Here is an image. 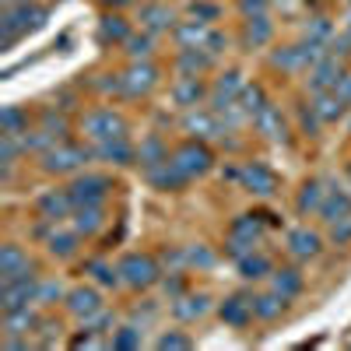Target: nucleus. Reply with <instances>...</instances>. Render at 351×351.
<instances>
[{
	"label": "nucleus",
	"instance_id": "obj_13",
	"mask_svg": "<svg viewBox=\"0 0 351 351\" xmlns=\"http://www.w3.org/2000/svg\"><path fill=\"white\" fill-rule=\"evenodd\" d=\"M32 274V263H28V256L21 253V246H4L0 250V285L4 281H14V278H28Z\"/></svg>",
	"mask_w": 351,
	"mask_h": 351
},
{
	"label": "nucleus",
	"instance_id": "obj_30",
	"mask_svg": "<svg viewBox=\"0 0 351 351\" xmlns=\"http://www.w3.org/2000/svg\"><path fill=\"white\" fill-rule=\"evenodd\" d=\"M260 236H263L260 215H243V218H236V221H232V239H243V243L256 246V243H260Z\"/></svg>",
	"mask_w": 351,
	"mask_h": 351
},
{
	"label": "nucleus",
	"instance_id": "obj_11",
	"mask_svg": "<svg viewBox=\"0 0 351 351\" xmlns=\"http://www.w3.org/2000/svg\"><path fill=\"white\" fill-rule=\"evenodd\" d=\"M341 77H344V67H341L337 56H327V60H319L316 67H309V88L313 92H334Z\"/></svg>",
	"mask_w": 351,
	"mask_h": 351
},
{
	"label": "nucleus",
	"instance_id": "obj_47",
	"mask_svg": "<svg viewBox=\"0 0 351 351\" xmlns=\"http://www.w3.org/2000/svg\"><path fill=\"white\" fill-rule=\"evenodd\" d=\"M102 327H112V313H106V309H95L92 316H84V319H81V330H95V334H106Z\"/></svg>",
	"mask_w": 351,
	"mask_h": 351
},
{
	"label": "nucleus",
	"instance_id": "obj_26",
	"mask_svg": "<svg viewBox=\"0 0 351 351\" xmlns=\"http://www.w3.org/2000/svg\"><path fill=\"white\" fill-rule=\"evenodd\" d=\"M256 313H253V302L250 299H225L221 302V319H225V324H232V327H246L250 324V319H253Z\"/></svg>",
	"mask_w": 351,
	"mask_h": 351
},
{
	"label": "nucleus",
	"instance_id": "obj_24",
	"mask_svg": "<svg viewBox=\"0 0 351 351\" xmlns=\"http://www.w3.org/2000/svg\"><path fill=\"white\" fill-rule=\"evenodd\" d=\"M288 250H291V256L309 260V256L319 253V236L309 228H295V232H288Z\"/></svg>",
	"mask_w": 351,
	"mask_h": 351
},
{
	"label": "nucleus",
	"instance_id": "obj_3",
	"mask_svg": "<svg viewBox=\"0 0 351 351\" xmlns=\"http://www.w3.org/2000/svg\"><path fill=\"white\" fill-rule=\"evenodd\" d=\"M120 274H123V285H130V288H152L162 271H158L155 256H148V253H130V256L120 260Z\"/></svg>",
	"mask_w": 351,
	"mask_h": 351
},
{
	"label": "nucleus",
	"instance_id": "obj_37",
	"mask_svg": "<svg viewBox=\"0 0 351 351\" xmlns=\"http://www.w3.org/2000/svg\"><path fill=\"white\" fill-rule=\"evenodd\" d=\"M274 291H278V295H285V299L299 295V291H302V274L291 271V267L278 271V274H274Z\"/></svg>",
	"mask_w": 351,
	"mask_h": 351
},
{
	"label": "nucleus",
	"instance_id": "obj_54",
	"mask_svg": "<svg viewBox=\"0 0 351 351\" xmlns=\"http://www.w3.org/2000/svg\"><path fill=\"white\" fill-rule=\"evenodd\" d=\"M334 92H337V99H341L344 106H351V74H344V77L337 81V88H334Z\"/></svg>",
	"mask_w": 351,
	"mask_h": 351
},
{
	"label": "nucleus",
	"instance_id": "obj_17",
	"mask_svg": "<svg viewBox=\"0 0 351 351\" xmlns=\"http://www.w3.org/2000/svg\"><path fill=\"white\" fill-rule=\"evenodd\" d=\"M148 180H152L158 190H180V186L186 183V176H183V169L176 165L172 158H165V162H158V165L148 169Z\"/></svg>",
	"mask_w": 351,
	"mask_h": 351
},
{
	"label": "nucleus",
	"instance_id": "obj_45",
	"mask_svg": "<svg viewBox=\"0 0 351 351\" xmlns=\"http://www.w3.org/2000/svg\"><path fill=\"white\" fill-rule=\"evenodd\" d=\"M306 39H316V43L330 46V25H327V18H309L306 21Z\"/></svg>",
	"mask_w": 351,
	"mask_h": 351
},
{
	"label": "nucleus",
	"instance_id": "obj_23",
	"mask_svg": "<svg viewBox=\"0 0 351 351\" xmlns=\"http://www.w3.org/2000/svg\"><path fill=\"white\" fill-rule=\"evenodd\" d=\"M95 155L99 158H106V162H112V165H130L134 158H137V152L127 144V137H116V141H102L99 148H95Z\"/></svg>",
	"mask_w": 351,
	"mask_h": 351
},
{
	"label": "nucleus",
	"instance_id": "obj_38",
	"mask_svg": "<svg viewBox=\"0 0 351 351\" xmlns=\"http://www.w3.org/2000/svg\"><path fill=\"white\" fill-rule=\"evenodd\" d=\"M271 60H274V67H281V71H309L306 60H302V49H299V46H285V49H278Z\"/></svg>",
	"mask_w": 351,
	"mask_h": 351
},
{
	"label": "nucleus",
	"instance_id": "obj_41",
	"mask_svg": "<svg viewBox=\"0 0 351 351\" xmlns=\"http://www.w3.org/2000/svg\"><path fill=\"white\" fill-rule=\"evenodd\" d=\"M239 102H243V109H246L250 116H256L263 106H267V95H263L260 84H246L243 92H239Z\"/></svg>",
	"mask_w": 351,
	"mask_h": 351
},
{
	"label": "nucleus",
	"instance_id": "obj_35",
	"mask_svg": "<svg viewBox=\"0 0 351 351\" xmlns=\"http://www.w3.org/2000/svg\"><path fill=\"white\" fill-rule=\"evenodd\" d=\"M0 134H28V116L18 109V106H4L0 112Z\"/></svg>",
	"mask_w": 351,
	"mask_h": 351
},
{
	"label": "nucleus",
	"instance_id": "obj_58",
	"mask_svg": "<svg viewBox=\"0 0 351 351\" xmlns=\"http://www.w3.org/2000/svg\"><path fill=\"white\" fill-rule=\"evenodd\" d=\"M348 32H351V14H348Z\"/></svg>",
	"mask_w": 351,
	"mask_h": 351
},
{
	"label": "nucleus",
	"instance_id": "obj_55",
	"mask_svg": "<svg viewBox=\"0 0 351 351\" xmlns=\"http://www.w3.org/2000/svg\"><path fill=\"white\" fill-rule=\"evenodd\" d=\"M204 49H208L211 56H218V53L225 49V36H221V32H211V39H208V46H204Z\"/></svg>",
	"mask_w": 351,
	"mask_h": 351
},
{
	"label": "nucleus",
	"instance_id": "obj_4",
	"mask_svg": "<svg viewBox=\"0 0 351 351\" xmlns=\"http://www.w3.org/2000/svg\"><path fill=\"white\" fill-rule=\"evenodd\" d=\"M95 152H88V148H81V144H56V148H49L46 155H43V169L46 172H74V169H81L88 158H92Z\"/></svg>",
	"mask_w": 351,
	"mask_h": 351
},
{
	"label": "nucleus",
	"instance_id": "obj_39",
	"mask_svg": "<svg viewBox=\"0 0 351 351\" xmlns=\"http://www.w3.org/2000/svg\"><path fill=\"white\" fill-rule=\"evenodd\" d=\"M137 158H141V165H158V162H165L169 158V152H165V144H162V137H148L141 144V152H137Z\"/></svg>",
	"mask_w": 351,
	"mask_h": 351
},
{
	"label": "nucleus",
	"instance_id": "obj_10",
	"mask_svg": "<svg viewBox=\"0 0 351 351\" xmlns=\"http://www.w3.org/2000/svg\"><path fill=\"white\" fill-rule=\"evenodd\" d=\"M183 127H186V134H193V137H200V141L228 134V127H221V116H218L215 109H211V112H204V109H186Z\"/></svg>",
	"mask_w": 351,
	"mask_h": 351
},
{
	"label": "nucleus",
	"instance_id": "obj_18",
	"mask_svg": "<svg viewBox=\"0 0 351 351\" xmlns=\"http://www.w3.org/2000/svg\"><path fill=\"white\" fill-rule=\"evenodd\" d=\"M102 225H106L102 204H81V208H74V228L81 232V236H95Z\"/></svg>",
	"mask_w": 351,
	"mask_h": 351
},
{
	"label": "nucleus",
	"instance_id": "obj_50",
	"mask_svg": "<svg viewBox=\"0 0 351 351\" xmlns=\"http://www.w3.org/2000/svg\"><path fill=\"white\" fill-rule=\"evenodd\" d=\"M330 239H334V243H348V239H351V215H348V218H337V221L330 225Z\"/></svg>",
	"mask_w": 351,
	"mask_h": 351
},
{
	"label": "nucleus",
	"instance_id": "obj_48",
	"mask_svg": "<svg viewBox=\"0 0 351 351\" xmlns=\"http://www.w3.org/2000/svg\"><path fill=\"white\" fill-rule=\"evenodd\" d=\"M158 348H162V351H186V348H193V341H190L186 334L169 330V334H162V337H158Z\"/></svg>",
	"mask_w": 351,
	"mask_h": 351
},
{
	"label": "nucleus",
	"instance_id": "obj_2",
	"mask_svg": "<svg viewBox=\"0 0 351 351\" xmlns=\"http://www.w3.org/2000/svg\"><path fill=\"white\" fill-rule=\"evenodd\" d=\"M81 130H84V137H92L95 144H102V141L127 137V120L120 112H112V109H92L81 120Z\"/></svg>",
	"mask_w": 351,
	"mask_h": 351
},
{
	"label": "nucleus",
	"instance_id": "obj_46",
	"mask_svg": "<svg viewBox=\"0 0 351 351\" xmlns=\"http://www.w3.org/2000/svg\"><path fill=\"white\" fill-rule=\"evenodd\" d=\"M211 263H215V253L208 250V246H190L186 250V267H211Z\"/></svg>",
	"mask_w": 351,
	"mask_h": 351
},
{
	"label": "nucleus",
	"instance_id": "obj_7",
	"mask_svg": "<svg viewBox=\"0 0 351 351\" xmlns=\"http://www.w3.org/2000/svg\"><path fill=\"white\" fill-rule=\"evenodd\" d=\"M36 291H39V285L32 281V274H28V278H14V281H4V285H0V306H4V313H8V309H21V306H28V302H36Z\"/></svg>",
	"mask_w": 351,
	"mask_h": 351
},
{
	"label": "nucleus",
	"instance_id": "obj_57",
	"mask_svg": "<svg viewBox=\"0 0 351 351\" xmlns=\"http://www.w3.org/2000/svg\"><path fill=\"white\" fill-rule=\"evenodd\" d=\"M4 8H18V4H28V0H0Z\"/></svg>",
	"mask_w": 351,
	"mask_h": 351
},
{
	"label": "nucleus",
	"instance_id": "obj_21",
	"mask_svg": "<svg viewBox=\"0 0 351 351\" xmlns=\"http://www.w3.org/2000/svg\"><path fill=\"white\" fill-rule=\"evenodd\" d=\"M200 99H204V84L197 77H180L172 84V102L180 109H197Z\"/></svg>",
	"mask_w": 351,
	"mask_h": 351
},
{
	"label": "nucleus",
	"instance_id": "obj_27",
	"mask_svg": "<svg viewBox=\"0 0 351 351\" xmlns=\"http://www.w3.org/2000/svg\"><path fill=\"white\" fill-rule=\"evenodd\" d=\"M211 60H215V56H211L208 49H183V53H180V60H176V67H180L183 77H197L200 71H208V67H211Z\"/></svg>",
	"mask_w": 351,
	"mask_h": 351
},
{
	"label": "nucleus",
	"instance_id": "obj_31",
	"mask_svg": "<svg viewBox=\"0 0 351 351\" xmlns=\"http://www.w3.org/2000/svg\"><path fill=\"white\" fill-rule=\"evenodd\" d=\"M99 39L102 43H127L130 39V25L120 18V14H106L99 21Z\"/></svg>",
	"mask_w": 351,
	"mask_h": 351
},
{
	"label": "nucleus",
	"instance_id": "obj_36",
	"mask_svg": "<svg viewBox=\"0 0 351 351\" xmlns=\"http://www.w3.org/2000/svg\"><path fill=\"white\" fill-rule=\"evenodd\" d=\"M239 274L246 281H260L263 274H271V263H267V256H260V253H246V256H239Z\"/></svg>",
	"mask_w": 351,
	"mask_h": 351
},
{
	"label": "nucleus",
	"instance_id": "obj_40",
	"mask_svg": "<svg viewBox=\"0 0 351 351\" xmlns=\"http://www.w3.org/2000/svg\"><path fill=\"white\" fill-rule=\"evenodd\" d=\"M281 309H285V295H260V299H253V313L260 316V319H274V316H281Z\"/></svg>",
	"mask_w": 351,
	"mask_h": 351
},
{
	"label": "nucleus",
	"instance_id": "obj_20",
	"mask_svg": "<svg viewBox=\"0 0 351 351\" xmlns=\"http://www.w3.org/2000/svg\"><path fill=\"white\" fill-rule=\"evenodd\" d=\"M36 327H39V319H36V313L28 309V306H21V309H8V313H4V334H8V337L32 334Z\"/></svg>",
	"mask_w": 351,
	"mask_h": 351
},
{
	"label": "nucleus",
	"instance_id": "obj_56",
	"mask_svg": "<svg viewBox=\"0 0 351 351\" xmlns=\"http://www.w3.org/2000/svg\"><path fill=\"white\" fill-rule=\"evenodd\" d=\"M99 4H106V8H123V4H130V0H99Z\"/></svg>",
	"mask_w": 351,
	"mask_h": 351
},
{
	"label": "nucleus",
	"instance_id": "obj_8",
	"mask_svg": "<svg viewBox=\"0 0 351 351\" xmlns=\"http://www.w3.org/2000/svg\"><path fill=\"white\" fill-rule=\"evenodd\" d=\"M67 190H71L74 208H81V204H102L109 193V180L106 176H77Z\"/></svg>",
	"mask_w": 351,
	"mask_h": 351
},
{
	"label": "nucleus",
	"instance_id": "obj_49",
	"mask_svg": "<svg viewBox=\"0 0 351 351\" xmlns=\"http://www.w3.org/2000/svg\"><path fill=\"white\" fill-rule=\"evenodd\" d=\"M60 295H64L60 281H43V285H39V291H36V302H39V306H49V302H56Z\"/></svg>",
	"mask_w": 351,
	"mask_h": 351
},
{
	"label": "nucleus",
	"instance_id": "obj_34",
	"mask_svg": "<svg viewBox=\"0 0 351 351\" xmlns=\"http://www.w3.org/2000/svg\"><path fill=\"white\" fill-rule=\"evenodd\" d=\"M77 236H81L77 228H74V232H53V236H46V246H49L53 256H74Z\"/></svg>",
	"mask_w": 351,
	"mask_h": 351
},
{
	"label": "nucleus",
	"instance_id": "obj_19",
	"mask_svg": "<svg viewBox=\"0 0 351 351\" xmlns=\"http://www.w3.org/2000/svg\"><path fill=\"white\" fill-rule=\"evenodd\" d=\"M67 309L84 319V316H92L95 309H102V295L95 288H74V291H67Z\"/></svg>",
	"mask_w": 351,
	"mask_h": 351
},
{
	"label": "nucleus",
	"instance_id": "obj_14",
	"mask_svg": "<svg viewBox=\"0 0 351 351\" xmlns=\"http://www.w3.org/2000/svg\"><path fill=\"white\" fill-rule=\"evenodd\" d=\"M215 28H208V21H180L176 25V43H180V49H204L208 46Z\"/></svg>",
	"mask_w": 351,
	"mask_h": 351
},
{
	"label": "nucleus",
	"instance_id": "obj_33",
	"mask_svg": "<svg viewBox=\"0 0 351 351\" xmlns=\"http://www.w3.org/2000/svg\"><path fill=\"white\" fill-rule=\"evenodd\" d=\"M324 197H327L324 183H319V180H309V183L302 186V193H299V211H302V215H309V211L319 215V204H324Z\"/></svg>",
	"mask_w": 351,
	"mask_h": 351
},
{
	"label": "nucleus",
	"instance_id": "obj_32",
	"mask_svg": "<svg viewBox=\"0 0 351 351\" xmlns=\"http://www.w3.org/2000/svg\"><path fill=\"white\" fill-rule=\"evenodd\" d=\"M211 309V299L208 295H180L176 299V306H172V313L180 316V319H197V316H204Z\"/></svg>",
	"mask_w": 351,
	"mask_h": 351
},
{
	"label": "nucleus",
	"instance_id": "obj_28",
	"mask_svg": "<svg viewBox=\"0 0 351 351\" xmlns=\"http://www.w3.org/2000/svg\"><path fill=\"white\" fill-rule=\"evenodd\" d=\"M313 109H316V116L324 123H334L337 116H344V102L337 99V92H313Z\"/></svg>",
	"mask_w": 351,
	"mask_h": 351
},
{
	"label": "nucleus",
	"instance_id": "obj_16",
	"mask_svg": "<svg viewBox=\"0 0 351 351\" xmlns=\"http://www.w3.org/2000/svg\"><path fill=\"white\" fill-rule=\"evenodd\" d=\"M137 21L144 25V32H169V28L176 25V14L165 8V4H141L137 11Z\"/></svg>",
	"mask_w": 351,
	"mask_h": 351
},
{
	"label": "nucleus",
	"instance_id": "obj_15",
	"mask_svg": "<svg viewBox=\"0 0 351 351\" xmlns=\"http://www.w3.org/2000/svg\"><path fill=\"white\" fill-rule=\"evenodd\" d=\"M253 127L267 137V141H288V127H285V120H281V109L271 106V102L253 116Z\"/></svg>",
	"mask_w": 351,
	"mask_h": 351
},
{
	"label": "nucleus",
	"instance_id": "obj_53",
	"mask_svg": "<svg viewBox=\"0 0 351 351\" xmlns=\"http://www.w3.org/2000/svg\"><path fill=\"white\" fill-rule=\"evenodd\" d=\"M190 14L197 21H211V18H218V8L215 4H190Z\"/></svg>",
	"mask_w": 351,
	"mask_h": 351
},
{
	"label": "nucleus",
	"instance_id": "obj_9",
	"mask_svg": "<svg viewBox=\"0 0 351 351\" xmlns=\"http://www.w3.org/2000/svg\"><path fill=\"white\" fill-rule=\"evenodd\" d=\"M239 183L256 193V197H274L278 193V176L267 169V165H260V162H250L243 172H239Z\"/></svg>",
	"mask_w": 351,
	"mask_h": 351
},
{
	"label": "nucleus",
	"instance_id": "obj_51",
	"mask_svg": "<svg viewBox=\"0 0 351 351\" xmlns=\"http://www.w3.org/2000/svg\"><path fill=\"white\" fill-rule=\"evenodd\" d=\"M299 123H302V130H306V134H316V127L324 123V120H319L316 109L309 106V109H299Z\"/></svg>",
	"mask_w": 351,
	"mask_h": 351
},
{
	"label": "nucleus",
	"instance_id": "obj_22",
	"mask_svg": "<svg viewBox=\"0 0 351 351\" xmlns=\"http://www.w3.org/2000/svg\"><path fill=\"white\" fill-rule=\"evenodd\" d=\"M348 215H351V197L344 190H327L324 204H319V218L327 225H334L337 218H348Z\"/></svg>",
	"mask_w": 351,
	"mask_h": 351
},
{
	"label": "nucleus",
	"instance_id": "obj_44",
	"mask_svg": "<svg viewBox=\"0 0 351 351\" xmlns=\"http://www.w3.org/2000/svg\"><path fill=\"white\" fill-rule=\"evenodd\" d=\"M109 348H141V330L137 327H123L109 337Z\"/></svg>",
	"mask_w": 351,
	"mask_h": 351
},
{
	"label": "nucleus",
	"instance_id": "obj_12",
	"mask_svg": "<svg viewBox=\"0 0 351 351\" xmlns=\"http://www.w3.org/2000/svg\"><path fill=\"white\" fill-rule=\"evenodd\" d=\"M36 208H39V215L46 218V221H60V218H67L71 211H74V200H71V190H49V193H43L39 200H36Z\"/></svg>",
	"mask_w": 351,
	"mask_h": 351
},
{
	"label": "nucleus",
	"instance_id": "obj_1",
	"mask_svg": "<svg viewBox=\"0 0 351 351\" xmlns=\"http://www.w3.org/2000/svg\"><path fill=\"white\" fill-rule=\"evenodd\" d=\"M43 21H46V8H36V4L4 8V18H0V39H4V46H11L28 32V28H39Z\"/></svg>",
	"mask_w": 351,
	"mask_h": 351
},
{
	"label": "nucleus",
	"instance_id": "obj_52",
	"mask_svg": "<svg viewBox=\"0 0 351 351\" xmlns=\"http://www.w3.org/2000/svg\"><path fill=\"white\" fill-rule=\"evenodd\" d=\"M239 11L246 18H256V14H267V0H239Z\"/></svg>",
	"mask_w": 351,
	"mask_h": 351
},
{
	"label": "nucleus",
	"instance_id": "obj_25",
	"mask_svg": "<svg viewBox=\"0 0 351 351\" xmlns=\"http://www.w3.org/2000/svg\"><path fill=\"white\" fill-rule=\"evenodd\" d=\"M243 77H239V71H228V74H221L218 81H215V92H211V102L215 106H221V102H232V99H239V92H243ZM211 106V109H215Z\"/></svg>",
	"mask_w": 351,
	"mask_h": 351
},
{
	"label": "nucleus",
	"instance_id": "obj_6",
	"mask_svg": "<svg viewBox=\"0 0 351 351\" xmlns=\"http://www.w3.org/2000/svg\"><path fill=\"white\" fill-rule=\"evenodd\" d=\"M155 84H158V71H155L148 60H134V64L123 71V95H130V99L148 95Z\"/></svg>",
	"mask_w": 351,
	"mask_h": 351
},
{
	"label": "nucleus",
	"instance_id": "obj_43",
	"mask_svg": "<svg viewBox=\"0 0 351 351\" xmlns=\"http://www.w3.org/2000/svg\"><path fill=\"white\" fill-rule=\"evenodd\" d=\"M88 271H92V278H95L99 285H106V288H112V285H120V281H123L120 267H109V263H102V260L88 263Z\"/></svg>",
	"mask_w": 351,
	"mask_h": 351
},
{
	"label": "nucleus",
	"instance_id": "obj_42",
	"mask_svg": "<svg viewBox=\"0 0 351 351\" xmlns=\"http://www.w3.org/2000/svg\"><path fill=\"white\" fill-rule=\"evenodd\" d=\"M123 46H127V56H130V60H148L155 39H152V32H144V36H130Z\"/></svg>",
	"mask_w": 351,
	"mask_h": 351
},
{
	"label": "nucleus",
	"instance_id": "obj_5",
	"mask_svg": "<svg viewBox=\"0 0 351 351\" xmlns=\"http://www.w3.org/2000/svg\"><path fill=\"white\" fill-rule=\"evenodd\" d=\"M172 162L183 169L186 180H193V176H204L211 169V152L204 148L200 141H186V144H180V148L172 152Z\"/></svg>",
	"mask_w": 351,
	"mask_h": 351
},
{
	"label": "nucleus",
	"instance_id": "obj_29",
	"mask_svg": "<svg viewBox=\"0 0 351 351\" xmlns=\"http://www.w3.org/2000/svg\"><path fill=\"white\" fill-rule=\"evenodd\" d=\"M271 32H274V25L267 21V14L246 18V32H243V43H246V49H260L263 43L271 39Z\"/></svg>",
	"mask_w": 351,
	"mask_h": 351
}]
</instances>
